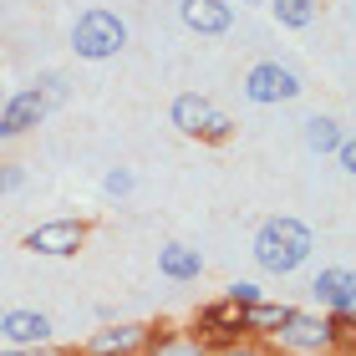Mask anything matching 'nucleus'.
I'll return each instance as SVG.
<instances>
[{
    "label": "nucleus",
    "instance_id": "14",
    "mask_svg": "<svg viewBox=\"0 0 356 356\" xmlns=\"http://www.w3.org/2000/svg\"><path fill=\"white\" fill-rule=\"evenodd\" d=\"M285 321H290V305H275V300H254V305H245V331H254V336L280 331Z\"/></svg>",
    "mask_w": 356,
    "mask_h": 356
},
{
    "label": "nucleus",
    "instance_id": "13",
    "mask_svg": "<svg viewBox=\"0 0 356 356\" xmlns=\"http://www.w3.org/2000/svg\"><path fill=\"white\" fill-rule=\"evenodd\" d=\"M199 331L219 336L224 346H234L229 336H234V331H245V311H239V305H229V300H224V305H209V311L199 316Z\"/></svg>",
    "mask_w": 356,
    "mask_h": 356
},
{
    "label": "nucleus",
    "instance_id": "15",
    "mask_svg": "<svg viewBox=\"0 0 356 356\" xmlns=\"http://www.w3.org/2000/svg\"><path fill=\"white\" fill-rule=\"evenodd\" d=\"M148 356H209V346L193 336H148Z\"/></svg>",
    "mask_w": 356,
    "mask_h": 356
},
{
    "label": "nucleus",
    "instance_id": "8",
    "mask_svg": "<svg viewBox=\"0 0 356 356\" xmlns=\"http://www.w3.org/2000/svg\"><path fill=\"white\" fill-rule=\"evenodd\" d=\"M0 336H10L15 346H46L51 341V316H41V311H6L0 316Z\"/></svg>",
    "mask_w": 356,
    "mask_h": 356
},
{
    "label": "nucleus",
    "instance_id": "21",
    "mask_svg": "<svg viewBox=\"0 0 356 356\" xmlns=\"http://www.w3.org/2000/svg\"><path fill=\"white\" fill-rule=\"evenodd\" d=\"M102 188H107V193H127V188H133V173H122V168H112V173L102 178Z\"/></svg>",
    "mask_w": 356,
    "mask_h": 356
},
{
    "label": "nucleus",
    "instance_id": "26",
    "mask_svg": "<svg viewBox=\"0 0 356 356\" xmlns=\"http://www.w3.org/2000/svg\"><path fill=\"white\" fill-rule=\"evenodd\" d=\"M250 6H260V0H250Z\"/></svg>",
    "mask_w": 356,
    "mask_h": 356
},
{
    "label": "nucleus",
    "instance_id": "4",
    "mask_svg": "<svg viewBox=\"0 0 356 356\" xmlns=\"http://www.w3.org/2000/svg\"><path fill=\"white\" fill-rule=\"evenodd\" d=\"M245 92H250V102L270 107V102H296L305 92V82H300V72L280 67V61H260V67L245 76Z\"/></svg>",
    "mask_w": 356,
    "mask_h": 356
},
{
    "label": "nucleus",
    "instance_id": "18",
    "mask_svg": "<svg viewBox=\"0 0 356 356\" xmlns=\"http://www.w3.org/2000/svg\"><path fill=\"white\" fill-rule=\"evenodd\" d=\"M326 336H331V346H351V336H356V316H341L336 311L326 321Z\"/></svg>",
    "mask_w": 356,
    "mask_h": 356
},
{
    "label": "nucleus",
    "instance_id": "17",
    "mask_svg": "<svg viewBox=\"0 0 356 356\" xmlns=\"http://www.w3.org/2000/svg\"><path fill=\"white\" fill-rule=\"evenodd\" d=\"M275 15H280V26L300 31V26L316 21V6H311V0H275Z\"/></svg>",
    "mask_w": 356,
    "mask_h": 356
},
{
    "label": "nucleus",
    "instance_id": "22",
    "mask_svg": "<svg viewBox=\"0 0 356 356\" xmlns=\"http://www.w3.org/2000/svg\"><path fill=\"white\" fill-rule=\"evenodd\" d=\"M26 184V168H0V193H15Z\"/></svg>",
    "mask_w": 356,
    "mask_h": 356
},
{
    "label": "nucleus",
    "instance_id": "12",
    "mask_svg": "<svg viewBox=\"0 0 356 356\" xmlns=\"http://www.w3.org/2000/svg\"><path fill=\"white\" fill-rule=\"evenodd\" d=\"M158 270H163L168 280H199L204 275V254L188 250V245H163L158 250Z\"/></svg>",
    "mask_w": 356,
    "mask_h": 356
},
{
    "label": "nucleus",
    "instance_id": "6",
    "mask_svg": "<svg viewBox=\"0 0 356 356\" xmlns=\"http://www.w3.org/2000/svg\"><path fill=\"white\" fill-rule=\"evenodd\" d=\"M275 336H280L285 351H326V346H331L326 321H321V316H305V311H290V321H285Z\"/></svg>",
    "mask_w": 356,
    "mask_h": 356
},
{
    "label": "nucleus",
    "instance_id": "20",
    "mask_svg": "<svg viewBox=\"0 0 356 356\" xmlns=\"http://www.w3.org/2000/svg\"><path fill=\"white\" fill-rule=\"evenodd\" d=\"M254 300H260V285H250V280H234V285H229V305L245 311V305H254Z\"/></svg>",
    "mask_w": 356,
    "mask_h": 356
},
{
    "label": "nucleus",
    "instance_id": "19",
    "mask_svg": "<svg viewBox=\"0 0 356 356\" xmlns=\"http://www.w3.org/2000/svg\"><path fill=\"white\" fill-rule=\"evenodd\" d=\"M41 102H46V112H51V107H61V102H67V82H61V76L51 72V76H41Z\"/></svg>",
    "mask_w": 356,
    "mask_h": 356
},
{
    "label": "nucleus",
    "instance_id": "25",
    "mask_svg": "<svg viewBox=\"0 0 356 356\" xmlns=\"http://www.w3.org/2000/svg\"><path fill=\"white\" fill-rule=\"evenodd\" d=\"M219 356H260V351H254V346H239V341H234V346H224Z\"/></svg>",
    "mask_w": 356,
    "mask_h": 356
},
{
    "label": "nucleus",
    "instance_id": "3",
    "mask_svg": "<svg viewBox=\"0 0 356 356\" xmlns=\"http://www.w3.org/2000/svg\"><path fill=\"white\" fill-rule=\"evenodd\" d=\"M173 127H178V133H188V138H204V143H224L234 133V118H229V112H219L209 97L184 92L173 102Z\"/></svg>",
    "mask_w": 356,
    "mask_h": 356
},
{
    "label": "nucleus",
    "instance_id": "7",
    "mask_svg": "<svg viewBox=\"0 0 356 356\" xmlns=\"http://www.w3.org/2000/svg\"><path fill=\"white\" fill-rule=\"evenodd\" d=\"M188 31H199V36H224V31L234 26V6H224V0H184L178 6Z\"/></svg>",
    "mask_w": 356,
    "mask_h": 356
},
{
    "label": "nucleus",
    "instance_id": "5",
    "mask_svg": "<svg viewBox=\"0 0 356 356\" xmlns=\"http://www.w3.org/2000/svg\"><path fill=\"white\" fill-rule=\"evenodd\" d=\"M87 239V224L82 219H51V224H36V229L26 234V250L31 254H56V260H67V254L82 250Z\"/></svg>",
    "mask_w": 356,
    "mask_h": 356
},
{
    "label": "nucleus",
    "instance_id": "16",
    "mask_svg": "<svg viewBox=\"0 0 356 356\" xmlns=\"http://www.w3.org/2000/svg\"><path fill=\"white\" fill-rule=\"evenodd\" d=\"M305 143H311V153H331V148H341V122H331V118H311V122H305Z\"/></svg>",
    "mask_w": 356,
    "mask_h": 356
},
{
    "label": "nucleus",
    "instance_id": "23",
    "mask_svg": "<svg viewBox=\"0 0 356 356\" xmlns=\"http://www.w3.org/2000/svg\"><path fill=\"white\" fill-rule=\"evenodd\" d=\"M0 356H67V351H51V346H15V351H0Z\"/></svg>",
    "mask_w": 356,
    "mask_h": 356
},
{
    "label": "nucleus",
    "instance_id": "24",
    "mask_svg": "<svg viewBox=\"0 0 356 356\" xmlns=\"http://www.w3.org/2000/svg\"><path fill=\"white\" fill-rule=\"evenodd\" d=\"M336 153H341V173H356V148L346 138H341V148H336Z\"/></svg>",
    "mask_w": 356,
    "mask_h": 356
},
{
    "label": "nucleus",
    "instance_id": "9",
    "mask_svg": "<svg viewBox=\"0 0 356 356\" xmlns=\"http://www.w3.org/2000/svg\"><path fill=\"white\" fill-rule=\"evenodd\" d=\"M41 118H46V102H41V92H36V87L15 92L10 102H6V118H0V138H21L26 127H36Z\"/></svg>",
    "mask_w": 356,
    "mask_h": 356
},
{
    "label": "nucleus",
    "instance_id": "11",
    "mask_svg": "<svg viewBox=\"0 0 356 356\" xmlns=\"http://www.w3.org/2000/svg\"><path fill=\"white\" fill-rule=\"evenodd\" d=\"M148 326H112V331H97L87 341V356H133L138 346H148Z\"/></svg>",
    "mask_w": 356,
    "mask_h": 356
},
{
    "label": "nucleus",
    "instance_id": "2",
    "mask_svg": "<svg viewBox=\"0 0 356 356\" xmlns=\"http://www.w3.org/2000/svg\"><path fill=\"white\" fill-rule=\"evenodd\" d=\"M127 46V26L118 21L112 10H82L76 15V26H72V51L82 56V61H107V56H118Z\"/></svg>",
    "mask_w": 356,
    "mask_h": 356
},
{
    "label": "nucleus",
    "instance_id": "1",
    "mask_svg": "<svg viewBox=\"0 0 356 356\" xmlns=\"http://www.w3.org/2000/svg\"><path fill=\"white\" fill-rule=\"evenodd\" d=\"M305 254H311V229H305L300 219H270L265 229L254 234V260H260V270H270V275L300 270Z\"/></svg>",
    "mask_w": 356,
    "mask_h": 356
},
{
    "label": "nucleus",
    "instance_id": "10",
    "mask_svg": "<svg viewBox=\"0 0 356 356\" xmlns=\"http://www.w3.org/2000/svg\"><path fill=\"white\" fill-rule=\"evenodd\" d=\"M311 290H316L321 305H331V311H341V316H356V280H351V270H321Z\"/></svg>",
    "mask_w": 356,
    "mask_h": 356
}]
</instances>
